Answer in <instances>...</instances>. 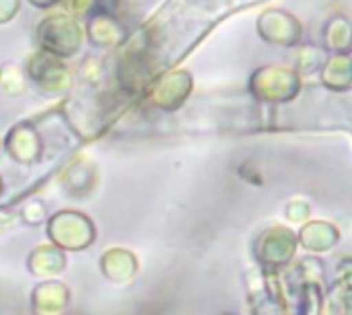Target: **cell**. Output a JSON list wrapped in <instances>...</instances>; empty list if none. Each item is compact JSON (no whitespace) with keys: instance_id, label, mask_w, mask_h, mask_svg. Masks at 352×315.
<instances>
[]
</instances>
